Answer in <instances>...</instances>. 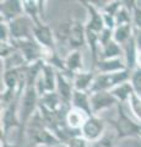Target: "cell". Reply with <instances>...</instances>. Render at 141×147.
<instances>
[{
  "mask_svg": "<svg viewBox=\"0 0 141 147\" xmlns=\"http://www.w3.org/2000/svg\"><path fill=\"white\" fill-rule=\"evenodd\" d=\"M33 21L28 16L22 15L21 17L9 22L11 40H25L33 38Z\"/></svg>",
  "mask_w": 141,
  "mask_h": 147,
  "instance_id": "obj_8",
  "label": "cell"
},
{
  "mask_svg": "<svg viewBox=\"0 0 141 147\" xmlns=\"http://www.w3.org/2000/svg\"><path fill=\"white\" fill-rule=\"evenodd\" d=\"M124 61H125V65L129 70L133 71L134 69H136V57H138V48H136V44H135V40H134V36L128 43H126L124 47Z\"/></svg>",
  "mask_w": 141,
  "mask_h": 147,
  "instance_id": "obj_25",
  "label": "cell"
},
{
  "mask_svg": "<svg viewBox=\"0 0 141 147\" xmlns=\"http://www.w3.org/2000/svg\"><path fill=\"white\" fill-rule=\"evenodd\" d=\"M134 36V26L133 25H123L117 26L113 30V40L117 42L119 45L124 47V45L133 38Z\"/></svg>",
  "mask_w": 141,
  "mask_h": 147,
  "instance_id": "obj_23",
  "label": "cell"
},
{
  "mask_svg": "<svg viewBox=\"0 0 141 147\" xmlns=\"http://www.w3.org/2000/svg\"><path fill=\"white\" fill-rule=\"evenodd\" d=\"M57 75H58L57 69H54L52 65L44 64L42 74L38 77L37 82H36V90H37L39 97H42L43 94L48 93V92H55Z\"/></svg>",
  "mask_w": 141,
  "mask_h": 147,
  "instance_id": "obj_9",
  "label": "cell"
},
{
  "mask_svg": "<svg viewBox=\"0 0 141 147\" xmlns=\"http://www.w3.org/2000/svg\"><path fill=\"white\" fill-rule=\"evenodd\" d=\"M90 97H91V108H92L93 115H99V113L114 107L117 108V105L119 104L117 98L108 91L90 93Z\"/></svg>",
  "mask_w": 141,
  "mask_h": 147,
  "instance_id": "obj_10",
  "label": "cell"
},
{
  "mask_svg": "<svg viewBox=\"0 0 141 147\" xmlns=\"http://www.w3.org/2000/svg\"><path fill=\"white\" fill-rule=\"evenodd\" d=\"M87 118H88L87 114H85L81 110L71 107L66 115V125L75 131H81V127L84 126Z\"/></svg>",
  "mask_w": 141,
  "mask_h": 147,
  "instance_id": "obj_22",
  "label": "cell"
},
{
  "mask_svg": "<svg viewBox=\"0 0 141 147\" xmlns=\"http://www.w3.org/2000/svg\"><path fill=\"white\" fill-rule=\"evenodd\" d=\"M25 15L24 3L20 0H3L0 1V20L11 22Z\"/></svg>",
  "mask_w": 141,
  "mask_h": 147,
  "instance_id": "obj_14",
  "label": "cell"
},
{
  "mask_svg": "<svg viewBox=\"0 0 141 147\" xmlns=\"http://www.w3.org/2000/svg\"><path fill=\"white\" fill-rule=\"evenodd\" d=\"M99 45H101V49L103 47H106L107 44H109L113 40V30H109V28H104L101 33H99Z\"/></svg>",
  "mask_w": 141,
  "mask_h": 147,
  "instance_id": "obj_36",
  "label": "cell"
},
{
  "mask_svg": "<svg viewBox=\"0 0 141 147\" xmlns=\"http://www.w3.org/2000/svg\"><path fill=\"white\" fill-rule=\"evenodd\" d=\"M131 72L133 71L126 69V70L113 72V74H97L88 93H94V92H101V91L111 92L114 87L130 81Z\"/></svg>",
  "mask_w": 141,
  "mask_h": 147,
  "instance_id": "obj_4",
  "label": "cell"
},
{
  "mask_svg": "<svg viewBox=\"0 0 141 147\" xmlns=\"http://www.w3.org/2000/svg\"><path fill=\"white\" fill-rule=\"evenodd\" d=\"M134 40L138 50H141V30L134 28Z\"/></svg>",
  "mask_w": 141,
  "mask_h": 147,
  "instance_id": "obj_37",
  "label": "cell"
},
{
  "mask_svg": "<svg viewBox=\"0 0 141 147\" xmlns=\"http://www.w3.org/2000/svg\"><path fill=\"white\" fill-rule=\"evenodd\" d=\"M71 107L75 109H79L88 117L93 115L92 108H91V97L88 92H80L75 91L71 98Z\"/></svg>",
  "mask_w": 141,
  "mask_h": 147,
  "instance_id": "obj_20",
  "label": "cell"
},
{
  "mask_svg": "<svg viewBox=\"0 0 141 147\" xmlns=\"http://www.w3.org/2000/svg\"><path fill=\"white\" fill-rule=\"evenodd\" d=\"M86 43V27L85 24H81L80 21L74 20L72 21V27L69 37V43L67 48L70 50H81V48L85 47Z\"/></svg>",
  "mask_w": 141,
  "mask_h": 147,
  "instance_id": "obj_15",
  "label": "cell"
},
{
  "mask_svg": "<svg viewBox=\"0 0 141 147\" xmlns=\"http://www.w3.org/2000/svg\"><path fill=\"white\" fill-rule=\"evenodd\" d=\"M125 104L119 103L117 105V115L109 120L111 125L117 135V140H124L129 137H140L141 123L134 120L129 117L125 110Z\"/></svg>",
  "mask_w": 141,
  "mask_h": 147,
  "instance_id": "obj_3",
  "label": "cell"
},
{
  "mask_svg": "<svg viewBox=\"0 0 141 147\" xmlns=\"http://www.w3.org/2000/svg\"><path fill=\"white\" fill-rule=\"evenodd\" d=\"M15 52H17V49H16L15 44H13L12 42L0 43V58H1V60L9 58L10 55H12Z\"/></svg>",
  "mask_w": 141,
  "mask_h": 147,
  "instance_id": "obj_32",
  "label": "cell"
},
{
  "mask_svg": "<svg viewBox=\"0 0 141 147\" xmlns=\"http://www.w3.org/2000/svg\"><path fill=\"white\" fill-rule=\"evenodd\" d=\"M65 59V71L75 76L77 72L84 71V57L81 50H70L67 52Z\"/></svg>",
  "mask_w": 141,
  "mask_h": 147,
  "instance_id": "obj_18",
  "label": "cell"
},
{
  "mask_svg": "<svg viewBox=\"0 0 141 147\" xmlns=\"http://www.w3.org/2000/svg\"><path fill=\"white\" fill-rule=\"evenodd\" d=\"M7 42H11L9 24L0 20V43H7Z\"/></svg>",
  "mask_w": 141,
  "mask_h": 147,
  "instance_id": "obj_35",
  "label": "cell"
},
{
  "mask_svg": "<svg viewBox=\"0 0 141 147\" xmlns=\"http://www.w3.org/2000/svg\"><path fill=\"white\" fill-rule=\"evenodd\" d=\"M133 26L136 30H141V1H135L133 9Z\"/></svg>",
  "mask_w": 141,
  "mask_h": 147,
  "instance_id": "obj_33",
  "label": "cell"
},
{
  "mask_svg": "<svg viewBox=\"0 0 141 147\" xmlns=\"http://www.w3.org/2000/svg\"><path fill=\"white\" fill-rule=\"evenodd\" d=\"M24 11L25 15L28 16L33 24H40L44 22V0H24Z\"/></svg>",
  "mask_w": 141,
  "mask_h": 147,
  "instance_id": "obj_16",
  "label": "cell"
},
{
  "mask_svg": "<svg viewBox=\"0 0 141 147\" xmlns=\"http://www.w3.org/2000/svg\"><path fill=\"white\" fill-rule=\"evenodd\" d=\"M111 93L117 98V100L119 103L128 104L129 99L131 98V96H133L135 92H134L133 86L130 84V81H128V82H124V84L114 87V88L111 91Z\"/></svg>",
  "mask_w": 141,
  "mask_h": 147,
  "instance_id": "obj_24",
  "label": "cell"
},
{
  "mask_svg": "<svg viewBox=\"0 0 141 147\" xmlns=\"http://www.w3.org/2000/svg\"><path fill=\"white\" fill-rule=\"evenodd\" d=\"M80 4H82L84 7L86 9V12H87V21L85 24L86 30L88 31H93L96 33H101V32L106 28V25H104V20H103V15L102 11L97 9L91 1H80Z\"/></svg>",
  "mask_w": 141,
  "mask_h": 147,
  "instance_id": "obj_11",
  "label": "cell"
},
{
  "mask_svg": "<svg viewBox=\"0 0 141 147\" xmlns=\"http://www.w3.org/2000/svg\"><path fill=\"white\" fill-rule=\"evenodd\" d=\"M91 144L81 135L74 136L66 142V147H90Z\"/></svg>",
  "mask_w": 141,
  "mask_h": 147,
  "instance_id": "obj_34",
  "label": "cell"
},
{
  "mask_svg": "<svg viewBox=\"0 0 141 147\" xmlns=\"http://www.w3.org/2000/svg\"><path fill=\"white\" fill-rule=\"evenodd\" d=\"M0 147H21V146L19 144H16V142H10L6 139L1 137V145H0Z\"/></svg>",
  "mask_w": 141,
  "mask_h": 147,
  "instance_id": "obj_38",
  "label": "cell"
},
{
  "mask_svg": "<svg viewBox=\"0 0 141 147\" xmlns=\"http://www.w3.org/2000/svg\"><path fill=\"white\" fill-rule=\"evenodd\" d=\"M26 137L28 142L34 145V147H38V146L55 147L58 145H60V141L58 140V137L45 125L39 110L36 112V114L31 118V120L27 124Z\"/></svg>",
  "mask_w": 141,
  "mask_h": 147,
  "instance_id": "obj_2",
  "label": "cell"
},
{
  "mask_svg": "<svg viewBox=\"0 0 141 147\" xmlns=\"http://www.w3.org/2000/svg\"><path fill=\"white\" fill-rule=\"evenodd\" d=\"M74 76L64 71H58L57 75V90L55 92L66 104L71 105V98L75 92L74 84H72Z\"/></svg>",
  "mask_w": 141,
  "mask_h": 147,
  "instance_id": "obj_13",
  "label": "cell"
},
{
  "mask_svg": "<svg viewBox=\"0 0 141 147\" xmlns=\"http://www.w3.org/2000/svg\"><path fill=\"white\" fill-rule=\"evenodd\" d=\"M136 67L141 69V50L138 52V57H136Z\"/></svg>",
  "mask_w": 141,
  "mask_h": 147,
  "instance_id": "obj_39",
  "label": "cell"
},
{
  "mask_svg": "<svg viewBox=\"0 0 141 147\" xmlns=\"http://www.w3.org/2000/svg\"><path fill=\"white\" fill-rule=\"evenodd\" d=\"M130 84L133 86L135 94H138L141 97V69L136 67L131 72V77H130Z\"/></svg>",
  "mask_w": 141,
  "mask_h": 147,
  "instance_id": "obj_31",
  "label": "cell"
},
{
  "mask_svg": "<svg viewBox=\"0 0 141 147\" xmlns=\"http://www.w3.org/2000/svg\"><path fill=\"white\" fill-rule=\"evenodd\" d=\"M124 58V49L117 42L112 40L99 52V59H119Z\"/></svg>",
  "mask_w": 141,
  "mask_h": 147,
  "instance_id": "obj_26",
  "label": "cell"
},
{
  "mask_svg": "<svg viewBox=\"0 0 141 147\" xmlns=\"http://www.w3.org/2000/svg\"><path fill=\"white\" fill-rule=\"evenodd\" d=\"M72 21L74 20L63 21L53 30L54 31V38H55V43H57V49H58L59 45H63V47L67 48L69 37H70V32H71V27H72Z\"/></svg>",
  "mask_w": 141,
  "mask_h": 147,
  "instance_id": "obj_21",
  "label": "cell"
},
{
  "mask_svg": "<svg viewBox=\"0 0 141 147\" xmlns=\"http://www.w3.org/2000/svg\"><path fill=\"white\" fill-rule=\"evenodd\" d=\"M3 63V66H4V70H11V69H20V67H24L26 66L27 64L25 61L24 57L21 55V53L17 50L12 55H10L9 58L4 59L1 60Z\"/></svg>",
  "mask_w": 141,
  "mask_h": 147,
  "instance_id": "obj_27",
  "label": "cell"
},
{
  "mask_svg": "<svg viewBox=\"0 0 141 147\" xmlns=\"http://www.w3.org/2000/svg\"><path fill=\"white\" fill-rule=\"evenodd\" d=\"M15 44L16 49L24 57L26 64H33L40 60H44L45 48H43L36 39H25V40H11Z\"/></svg>",
  "mask_w": 141,
  "mask_h": 147,
  "instance_id": "obj_5",
  "label": "cell"
},
{
  "mask_svg": "<svg viewBox=\"0 0 141 147\" xmlns=\"http://www.w3.org/2000/svg\"><path fill=\"white\" fill-rule=\"evenodd\" d=\"M20 99L13 102L7 108L1 109V127H0V131H1V137H4V139H6L9 132L11 130H17V132L20 130L21 126L20 114H19Z\"/></svg>",
  "mask_w": 141,
  "mask_h": 147,
  "instance_id": "obj_6",
  "label": "cell"
},
{
  "mask_svg": "<svg viewBox=\"0 0 141 147\" xmlns=\"http://www.w3.org/2000/svg\"><path fill=\"white\" fill-rule=\"evenodd\" d=\"M126 65L124 58L119 59H99L98 63L92 67V70H96L97 74H113L126 70Z\"/></svg>",
  "mask_w": 141,
  "mask_h": 147,
  "instance_id": "obj_17",
  "label": "cell"
},
{
  "mask_svg": "<svg viewBox=\"0 0 141 147\" xmlns=\"http://www.w3.org/2000/svg\"><path fill=\"white\" fill-rule=\"evenodd\" d=\"M107 132L106 120L99 115H91L85 121L84 126L81 127V136L85 137L90 144L98 141Z\"/></svg>",
  "mask_w": 141,
  "mask_h": 147,
  "instance_id": "obj_7",
  "label": "cell"
},
{
  "mask_svg": "<svg viewBox=\"0 0 141 147\" xmlns=\"http://www.w3.org/2000/svg\"><path fill=\"white\" fill-rule=\"evenodd\" d=\"M38 147H44V146H38Z\"/></svg>",
  "mask_w": 141,
  "mask_h": 147,
  "instance_id": "obj_41",
  "label": "cell"
},
{
  "mask_svg": "<svg viewBox=\"0 0 141 147\" xmlns=\"http://www.w3.org/2000/svg\"><path fill=\"white\" fill-rule=\"evenodd\" d=\"M97 72L96 70L91 69L90 71H81L77 72L72 79V84H74V88L75 91H80V92H90L92 84L94 81Z\"/></svg>",
  "mask_w": 141,
  "mask_h": 147,
  "instance_id": "obj_19",
  "label": "cell"
},
{
  "mask_svg": "<svg viewBox=\"0 0 141 147\" xmlns=\"http://www.w3.org/2000/svg\"><path fill=\"white\" fill-rule=\"evenodd\" d=\"M117 135L115 132H111V131H107L101 139L98 141L91 144L90 147H115L117 144Z\"/></svg>",
  "mask_w": 141,
  "mask_h": 147,
  "instance_id": "obj_28",
  "label": "cell"
},
{
  "mask_svg": "<svg viewBox=\"0 0 141 147\" xmlns=\"http://www.w3.org/2000/svg\"><path fill=\"white\" fill-rule=\"evenodd\" d=\"M139 139H141V134H140V137H139Z\"/></svg>",
  "mask_w": 141,
  "mask_h": 147,
  "instance_id": "obj_40",
  "label": "cell"
},
{
  "mask_svg": "<svg viewBox=\"0 0 141 147\" xmlns=\"http://www.w3.org/2000/svg\"><path fill=\"white\" fill-rule=\"evenodd\" d=\"M33 38L36 39V42H38L45 49H51V50L57 49L54 31L45 22L33 25Z\"/></svg>",
  "mask_w": 141,
  "mask_h": 147,
  "instance_id": "obj_12",
  "label": "cell"
},
{
  "mask_svg": "<svg viewBox=\"0 0 141 147\" xmlns=\"http://www.w3.org/2000/svg\"><path fill=\"white\" fill-rule=\"evenodd\" d=\"M39 104V94L36 90V85L26 86L24 93L21 96L20 105H19V114H20V130L17 132V141L16 144L22 146L26 139V126L31 120L36 112L38 110Z\"/></svg>",
  "mask_w": 141,
  "mask_h": 147,
  "instance_id": "obj_1",
  "label": "cell"
},
{
  "mask_svg": "<svg viewBox=\"0 0 141 147\" xmlns=\"http://www.w3.org/2000/svg\"><path fill=\"white\" fill-rule=\"evenodd\" d=\"M121 6H123V1H120V0H112V1H107L106 6H104L101 11L104 15L115 17V15L118 13V11L120 10Z\"/></svg>",
  "mask_w": 141,
  "mask_h": 147,
  "instance_id": "obj_30",
  "label": "cell"
},
{
  "mask_svg": "<svg viewBox=\"0 0 141 147\" xmlns=\"http://www.w3.org/2000/svg\"><path fill=\"white\" fill-rule=\"evenodd\" d=\"M128 105H129L130 112L133 113L135 120L141 123V97L134 93L133 96H131V98L129 99Z\"/></svg>",
  "mask_w": 141,
  "mask_h": 147,
  "instance_id": "obj_29",
  "label": "cell"
}]
</instances>
